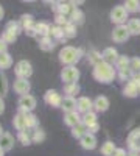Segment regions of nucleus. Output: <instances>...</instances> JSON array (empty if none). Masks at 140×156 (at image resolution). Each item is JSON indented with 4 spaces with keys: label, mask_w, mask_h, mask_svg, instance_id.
Here are the masks:
<instances>
[{
    "label": "nucleus",
    "mask_w": 140,
    "mask_h": 156,
    "mask_svg": "<svg viewBox=\"0 0 140 156\" xmlns=\"http://www.w3.org/2000/svg\"><path fill=\"white\" fill-rule=\"evenodd\" d=\"M92 76L100 84H111L117 78V69H115V66L103 61L92 69Z\"/></svg>",
    "instance_id": "obj_1"
},
{
    "label": "nucleus",
    "mask_w": 140,
    "mask_h": 156,
    "mask_svg": "<svg viewBox=\"0 0 140 156\" xmlns=\"http://www.w3.org/2000/svg\"><path fill=\"white\" fill-rule=\"evenodd\" d=\"M83 55H84L83 48H80V47H72V45H66V47L61 48V51H59L58 56H59V61H61L62 66L67 67V66H75V64L83 58Z\"/></svg>",
    "instance_id": "obj_2"
},
{
    "label": "nucleus",
    "mask_w": 140,
    "mask_h": 156,
    "mask_svg": "<svg viewBox=\"0 0 140 156\" xmlns=\"http://www.w3.org/2000/svg\"><path fill=\"white\" fill-rule=\"evenodd\" d=\"M80 69H76V66H67L61 70V81L62 84H72V83H78L80 80Z\"/></svg>",
    "instance_id": "obj_3"
},
{
    "label": "nucleus",
    "mask_w": 140,
    "mask_h": 156,
    "mask_svg": "<svg viewBox=\"0 0 140 156\" xmlns=\"http://www.w3.org/2000/svg\"><path fill=\"white\" fill-rule=\"evenodd\" d=\"M14 75L17 78H23V80H28V78L33 75V66L31 62L27 59H20L16 62L14 66Z\"/></svg>",
    "instance_id": "obj_4"
},
{
    "label": "nucleus",
    "mask_w": 140,
    "mask_h": 156,
    "mask_svg": "<svg viewBox=\"0 0 140 156\" xmlns=\"http://www.w3.org/2000/svg\"><path fill=\"white\" fill-rule=\"evenodd\" d=\"M128 14L129 12L126 11V8L123 5H117V6H114L109 12V19L112 23H115V25H125L126 19H128Z\"/></svg>",
    "instance_id": "obj_5"
},
{
    "label": "nucleus",
    "mask_w": 140,
    "mask_h": 156,
    "mask_svg": "<svg viewBox=\"0 0 140 156\" xmlns=\"http://www.w3.org/2000/svg\"><path fill=\"white\" fill-rule=\"evenodd\" d=\"M111 37H112V41L117 42V44L126 42V41L131 37V33H129V30H128V25H126V23H125V25H115V27H114V30H112Z\"/></svg>",
    "instance_id": "obj_6"
},
{
    "label": "nucleus",
    "mask_w": 140,
    "mask_h": 156,
    "mask_svg": "<svg viewBox=\"0 0 140 156\" xmlns=\"http://www.w3.org/2000/svg\"><path fill=\"white\" fill-rule=\"evenodd\" d=\"M36 97L28 94V95H23V97H19L17 100V108H19V112H33L34 108H36Z\"/></svg>",
    "instance_id": "obj_7"
},
{
    "label": "nucleus",
    "mask_w": 140,
    "mask_h": 156,
    "mask_svg": "<svg viewBox=\"0 0 140 156\" xmlns=\"http://www.w3.org/2000/svg\"><path fill=\"white\" fill-rule=\"evenodd\" d=\"M62 97L56 89H48L45 90V94H44V101L47 103L48 106H52V108H61L62 105Z\"/></svg>",
    "instance_id": "obj_8"
},
{
    "label": "nucleus",
    "mask_w": 140,
    "mask_h": 156,
    "mask_svg": "<svg viewBox=\"0 0 140 156\" xmlns=\"http://www.w3.org/2000/svg\"><path fill=\"white\" fill-rule=\"evenodd\" d=\"M47 3L52 5L55 14H62V16H67V17H70V14L75 9L72 2H47Z\"/></svg>",
    "instance_id": "obj_9"
},
{
    "label": "nucleus",
    "mask_w": 140,
    "mask_h": 156,
    "mask_svg": "<svg viewBox=\"0 0 140 156\" xmlns=\"http://www.w3.org/2000/svg\"><path fill=\"white\" fill-rule=\"evenodd\" d=\"M126 144H128V151H140V126L129 131Z\"/></svg>",
    "instance_id": "obj_10"
},
{
    "label": "nucleus",
    "mask_w": 140,
    "mask_h": 156,
    "mask_svg": "<svg viewBox=\"0 0 140 156\" xmlns=\"http://www.w3.org/2000/svg\"><path fill=\"white\" fill-rule=\"evenodd\" d=\"M12 87H14V92L19 94L20 97L23 95H28L30 90H31V84L28 80H23V78H16L14 84H12Z\"/></svg>",
    "instance_id": "obj_11"
},
{
    "label": "nucleus",
    "mask_w": 140,
    "mask_h": 156,
    "mask_svg": "<svg viewBox=\"0 0 140 156\" xmlns=\"http://www.w3.org/2000/svg\"><path fill=\"white\" fill-rule=\"evenodd\" d=\"M76 111L81 115L94 111V100L89 97H78V105H76Z\"/></svg>",
    "instance_id": "obj_12"
},
{
    "label": "nucleus",
    "mask_w": 140,
    "mask_h": 156,
    "mask_svg": "<svg viewBox=\"0 0 140 156\" xmlns=\"http://www.w3.org/2000/svg\"><path fill=\"white\" fill-rule=\"evenodd\" d=\"M101 56H103V61H104V62L112 64V66H115V62H117L118 58H120L117 48H114V47H106L103 51H101Z\"/></svg>",
    "instance_id": "obj_13"
},
{
    "label": "nucleus",
    "mask_w": 140,
    "mask_h": 156,
    "mask_svg": "<svg viewBox=\"0 0 140 156\" xmlns=\"http://www.w3.org/2000/svg\"><path fill=\"white\" fill-rule=\"evenodd\" d=\"M97 144H98L97 136H95V134H90V133L84 134V136L80 139V145H81V148H84V150H95V148H97Z\"/></svg>",
    "instance_id": "obj_14"
},
{
    "label": "nucleus",
    "mask_w": 140,
    "mask_h": 156,
    "mask_svg": "<svg viewBox=\"0 0 140 156\" xmlns=\"http://www.w3.org/2000/svg\"><path fill=\"white\" fill-rule=\"evenodd\" d=\"M111 106V103H109V98L106 95H98L95 97L94 100V111L95 112H106Z\"/></svg>",
    "instance_id": "obj_15"
},
{
    "label": "nucleus",
    "mask_w": 140,
    "mask_h": 156,
    "mask_svg": "<svg viewBox=\"0 0 140 156\" xmlns=\"http://www.w3.org/2000/svg\"><path fill=\"white\" fill-rule=\"evenodd\" d=\"M121 92H123V95H125V97H128V98H135V97H138V94H140V90H138V84H137V83H134L132 80H129L128 83H125Z\"/></svg>",
    "instance_id": "obj_16"
},
{
    "label": "nucleus",
    "mask_w": 140,
    "mask_h": 156,
    "mask_svg": "<svg viewBox=\"0 0 140 156\" xmlns=\"http://www.w3.org/2000/svg\"><path fill=\"white\" fill-rule=\"evenodd\" d=\"M83 122V115L78 112V111H73V112H67V114H64V123L72 129L73 126H76V125H80Z\"/></svg>",
    "instance_id": "obj_17"
},
{
    "label": "nucleus",
    "mask_w": 140,
    "mask_h": 156,
    "mask_svg": "<svg viewBox=\"0 0 140 156\" xmlns=\"http://www.w3.org/2000/svg\"><path fill=\"white\" fill-rule=\"evenodd\" d=\"M76 105H78V98L64 97V98H62L61 109L64 111V114H67V112H73V111H76Z\"/></svg>",
    "instance_id": "obj_18"
},
{
    "label": "nucleus",
    "mask_w": 140,
    "mask_h": 156,
    "mask_svg": "<svg viewBox=\"0 0 140 156\" xmlns=\"http://www.w3.org/2000/svg\"><path fill=\"white\" fill-rule=\"evenodd\" d=\"M50 37L53 41H59V42H67V37H66V33H64V27H59V25H53L52 27V31H50Z\"/></svg>",
    "instance_id": "obj_19"
},
{
    "label": "nucleus",
    "mask_w": 140,
    "mask_h": 156,
    "mask_svg": "<svg viewBox=\"0 0 140 156\" xmlns=\"http://www.w3.org/2000/svg\"><path fill=\"white\" fill-rule=\"evenodd\" d=\"M12 125L17 131H28L27 128V119H25V112H17L12 119Z\"/></svg>",
    "instance_id": "obj_20"
},
{
    "label": "nucleus",
    "mask_w": 140,
    "mask_h": 156,
    "mask_svg": "<svg viewBox=\"0 0 140 156\" xmlns=\"http://www.w3.org/2000/svg\"><path fill=\"white\" fill-rule=\"evenodd\" d=\"M0 147L3 148V151H11L14 148V136L5 131L3 136L0 137Z\"/></svg>",
    "instance_id": "obj_21"
},
{
    "label": "nucleus",
    "mask_w": 140,
    "mask_h": 156,
    "mask_svg": "<svg viewBox=\"0 0 140 156\" xmlns=\"http://www.w3.org/2000/svg\"><path fill=\"white\" fill-rule=\"evenodd\" d=\"M19 22L22 23V28H23V31L34 30V28H36V23H37L31 14H22V16H20V19H19Z\"/></svg>",
    "instance_id": "obj_22"
},
{
    "label": "nucleus",
    "mask_w": 140,
    "mask_h": 156,
    "mask_svg": "<svg viewBox=\"0 0 140 156\" xmlns=\"http://www.w3.org/2000/svg\"><path fill=\"white\" fill-rule=\"evenodd\" d=\"M37 45H39V48L42 51H52L56 45V42L53 41L50 36H45V37H41L39 41H37Z\"/></svg>",
    "instance_id": "obj_23"
},
{
    "label": "nucleus",
    "mask_w": 140,
    "mask_h": 156,
    "mask_svg": "<svg viewBox=\"0 0 140 156\" xmlns=\"http://www.w3.org/2000/svg\"><path fill=\"white\" fill-rule=\"evenodd\" d=\"M50 31H52V27H50V23L47 22H37L36 23V34L37 37H45V36H50Z\"/></svg>",
    "instance_id": "obj_24"
},
{
    "label": "nucleus",
    "mask_w": 140,
    "mask_h": 156,
    "mask_svg": "<svg viewBox=\"0 0 140 156\" xmlns=\"http://www.w3.org/2000/svg\"><path fill=\"white\" fill-rule=\"evenodd\" d=\"M115 69H117V72H123V70L131 69V58L126 56V55H120L118 61L115 62Z\"/></svg>",
    "instance_id": "obj_25"
},
{
    "label": "nucleus",
    "mask_w": 140,
    "mask_h": 156,
    "mask_svg": "<svg viewBox=\"0 0 140 156\" xmlns=\"http://www.w3.org/2000/svg\"><path fill=\"white\" fill-rule=\"evenodd\" d=\"M5 31L14 33L16 36H19V34L23 31V28H22V23H20L19 20H9V22H6V25H5Z\"/></svg>",
    "instance_id": "obj_26"
},
{
    "label": "nucleus",
    "mask_w": 140,
    "mask_h": 156,
    "mask_svg": "<svg viewBox=\"0 0 140 156\" xmlns=\"http://www.w3.org/2000/svg\"><path fill=\"white\" fill-rule=\"evenodd\" d=\"M62 90H64L66 97H73V98H75L76 95L80 94L81 87H80V84H78V83H72V84H64Z\"/></svg>",
    "instance_id": "obj_27"
},
{
    "label": "nucleus",
    "mask_w": 140,
    "mask_h": 156,
    "mask_svg": "<svg viewBox=\"0 0 140 156\" xmlns=\"http://www.w3.org/2000/svg\"><path fill=\"white\" fill-rule=\"evenodd\" d=\"M84 12L80 9V8H75L73 9V12L70 14V17H69V20L72 22V23H75L76 27H78V25H81V23H84Z\"/></svg>",
    "instance_id": "obj_28"
},
{
    "label": "nucleus",
    "mask_w": 140,
    "mask_h": 156,
    "mask_svg": "<svg viewBox=\"0 0 140 156\" xmlns=\"http://www.w3.org/2000/svg\"><path fill=\"white\" fill-rule=\"evenodd\" d=\"M83 123L86 125V128L92 126V125H97L98 123V115L95 111H90L87 114H83Z\"/></svg>",
    "instance_id": "obj_29"
},
{
    "label": "nucleus",
    "mask_w": 140,
    "mask_h": 156,
    "mask_svg": "<svg viewBox=\"0 0 140 156\" xmlns=\"http://www.w3.org/2000/svg\"><path fill=\"white\" fill-rule=\"evenodd\" d=\"M117 148H118V147L114 144L112 140H106L104 144L101 145V150H100V151H101V154H103V156H112L114 153H115Z\"/></svg>",
    "instance_id": "obj_30"
},
{
    "label": "nucleus",
    "mask_w": 140,
    "mask_h": 156,
    "mask_svg": "<svg viewBox=\"0 0 140 156\" xmlns=\"http://www.w3.org/2000/svg\"><path fill=\"white\" fill-rule=\"evenodd\" d=\"M47 134L45 131L39 126V128H36L34 131H31V140H33V144H42V142L45 140Z\"/></svg>",
    "instance_id": "obj_31"
},
{
    "label": "nucleus",
    "mask_w": 140,
    "mask_h": 156,
    "mask_svg": "<svg viewBox=\"0 0 140 156\" xmlns=\"http://www.w3.org/2000/svg\"><path fill=\"white\" fill-rule=\"evenodd\" d=\"M17 140L23 147H28L33 144L31 140V131H17Z\"/></svg>",
    "instance_id": "obj_32"
},
{
    "label": "nucleus",
    "mask_w": 140,
    "mask_h": 156,
    "mask_svg": "<svg viewBox=\"0 0 140 156\" xmlns=\"http://www.w3.org/2000/svg\"><path fill=\"white\" fill-rule=\"evenodd\" d=\"M70 133H72V136L75 137V139H81L84 134H87V128H86V125L81 122L80 125H76V126H73L72 129H70Z\"/></svg>",
    "instance_id": "obj_33"
},
{
    "label": "nucleus",
    "mask_w": 140,
    "mask_h": 156,
    "mask_svg": "<svg viewBox=\"0 0 140 156\" xmlns=\"http://www.w3.org/2000/svg\"><path fill=\"white\" fill-rule=\"evenodd\" d=\"M126 25H128V30H129L131 36L140 34V19H129Z\"/></svg>",
    "instance_id": "obj_34"
},
{
    "label": "nucleus",
    "mask_w": 140,
    "mask_h": 156,
    "mask_svg": "<svg viewBox=\"0 0 140 156\" xmlns=\"http://www.w3.org/2000/svg\"><path fill=\"white\" fill-rule=\"evenodd\" d=\"M87 59H89V62H90L94 67L97 66V64L103 62V56H101V51H98V50H90V51H89Z\"/></svg>",
    "instance_id": "obj_35"
},
{
    "label": "nucleus",
    "mask_w": 140,
    "mask_h": 156,
    "mask_svg": "<svg viewBox=\"0 0 140 156\" xmlns=\"http://www.w3.org/2000/svg\"><path fill=\"white\" fill-rule=\"evenodd\" d=\"M12 66V56L8 53H2L0 55V70H6Z\"/></svg>",
    "instance_id": "obj_36"
},
{
    "label": "nucleus",
    "mask_w": 140,
    "mask_h": 156,
    "mask_svg": "<svg viewBox=\"0 0 140 156\" xmlns=\"http://www.w3.org/2000/svg\"><path fill=\"white\" fill-rule=\"evenodd\" d=\"M8 89H9V84H8V78L5 73L0 72V98H3L6 94H8Z\"/></svg>",
    "instance_id": "obj_37"
},
{
    "label": "nucleus",
    "mask_w": 140,
    "mask_h": 156,
    "mask_svg": "<svg viewBox=\"0 0 140 156\" xmlns=\"http://www.w3.org/2000/svg\"><path fill=\"white\" fill-rule=\"evenodd\" d=\"M123 6L126 8V11H128V12H137V11H140V2H138V0H126V2L123 3Z\"/></svg>",
    "instance_id": "obj_38"
},
{
    "label": "nucleus",
    "mask_w": 140,
    "mask_h": 156,
    "mask_svg": "<svg viewBox=\"0 0 140 156\" xmlns=\"http://www.w3.org/2000/svg\"><path fill=\"white\" fill-rule=\"evenodd\" d=\"M64 33H66V37L67 39H72V37H76V34H78V30H76V25L75 23H67L64 27Z\"/></svg>",
    "instance_id": "obj_39"
},
{
    "label": "nucleus",
    "mask_w": 140,
    "mask_h": 156,
    "mask_svg": "<svg viewBox=\"0 0 140 156\" xmlns=\"http://www.w3.org/2000/svg\"><path fill=\"white\" fill-rule=\"evenodd\" d=\"M2 41H5L8 45H9V44H14V42L17 41V36H16L14 33H9V31H5V30H3V33H2Z\"/></svg>",
    "instance_id": "obj_40"
},
{
    "label": "nucleus",
    "mask_w": 140,
    "mask_h": 156,
    "mask_svg": "<svg viewBox=\"0 0 140 156\" xmlns=\"http://www.w3.org/2000/svg\"><path fill=\"white\" fill-rule=\"evenodd\" d=\"M67 23H70L67 16H62V14H55V25H59V27H66Z\"/></svg>",
    "instance_id": "obj_41"
},
{
    "label": "nucleus",
    "mask_w": 140,
    "mask_h": 156,
    "mask_svg": "<svg viewBox=\"0 0 140 156\" xmlns=\"http://www.w3.org/2000/svg\"><path fill=\"white\" fill-rule=\"evenodd\" d=\"M131 70H132V73H138L140 72V56L131 58Z\"/></svg>",
    "instance_id": "obj_42"
},
{
    "label": "nucleus",
    "mask_w": 140,
    "mask_h": 156,
    "mask_svg": "<svg viewBox=\"0 0 140 156\" xmlns=\"http://www.w3.org/2000/svg\"><path fill=\"white\" fill-rule=\"evenodd\" d=\"M6 51H8V44L5 41H2V37H0V55L6 53Z\"/></svg>",
    "instance_id": "obj_43"
},
{
    "label": "nucleus",
    "mask_w": 140,
    "mask_h": 156,
    "mask_svg": "<svg viewBox=\"0 0 140 156\" xmlns=\"http://www.w3.org/2000/svg\"><path fill=\"white\" fill-rule=\"evenodd\" d=\"M112 156H128V151H126L125 148H121V147H118V148L115 150V153H114Z\"/></svg>",
    "instance_id": "obj_44"
},
{
    "label": "nucleus",
    "mask_w": 140,
    "mask_h": 156,
    "mask_svg": "<svg viewBox=\"0 0 140 156\" xmlns=\"http://www.w3.org/2000/svg\"><path fill=\"white\" fill-rule=\"evenodd\" d=\"M131 80L140 86V72H138V73H132V78H131Z\"/></svg>",
    "instance_id": "obj_45"
},
{
    "label": "nucleus",
    "mask_w": 140,
    "mask_h": 156,
    "mask_svg": "<svg viewBox=\"0 0 140 156\" xmlns=\"http://www.w3.org/2000/svg\"><path fill=\"white\" fill-rule=\"evenodd\" d=\"M5 112V101L3 98H0V114H3Z\"/></svg>",
    "instance_id": "obj_46"
},
{
    "label": "nucleus",
    "mask_w": 140,
    "mask_h": 156,
    "mask_svg": "<svg viewBox=\"0 0 140 156\" xmlns=\"http://www.w3.org/2000/svg\"><path fill=\"white\" fill-rule=\"evenodd\" d=\"M3 16H5V9H3V6L0 5V20L3 19Z\"/></svg>",
    "instance_id": "obj_47"
},
{
    "label": "nucleus",
    "mask_w": 140,
    "mask_h": 156,
    "mask_svg": "<svg viewBox=\"0 0 140 156\" xmlns=\"http://www.w3.org/2000/svg\"><path fill=\"white\" fill-rule=\"evenodd\" d=\"M128 156H140V151H128Z\"/></svg>",
    "instance_id": "obj_48"
},
{
    "label": "nucleus",
    "mask_w": 140,
    "mask_h": 156,
    "mask_svg": "<svg viewBox=\"0 0 140 156\" xmlns=\"http://www.w3.org/2000/svg\"><path fill=\"white\" fill-rule=\"evenodd\" d=\"M3 133H5V131H3V128H2V125H0V137L3 136Z\"/></svg>",
    "instance_id": "obj_49"
},
{
    "label": "nucleus",
    "mask_w": 140,
    "mask_h": 156,
    "mask_svg": "<svg viewBox=\"0 0 140 156\" xmlns=\"http://www.w3.org/2000/svg\"><path fill=\"white\" fill-rule=\"evenodd\" d=\"M0 156H5V151H3V148L0 147Z\"/></svg>",
    "instance_id": "obj_50"
},
{
    "label": "nucleus",
    "mask_w": 140,
    "mask_h": 156,
    "mask_svg": "<svg viewBox=\"0 0 140 156\" xmlns=\"http://www.w3.org/2000/svg\"><path fill=\"white\" fill-rule=\"evenodd\" d=\"M138 90H140V86H138Z\"/></svg>",
    "instance_id": "obj_51"
},
{
    "label": "nucleus",
    "mask_w": 140,
    "mask_h": 156,
    "mask_svg": "<svg viewBox=\"0 0 140 156\" xmlns=\"http://www.w3.org/2000/svg\"><path fill=\"white\" fill-rule=\"evenodd\" d=\"M0 37H2V36H0Z\"/></svg>",
    "instance_id": "obj_52"
}]
</instances>
